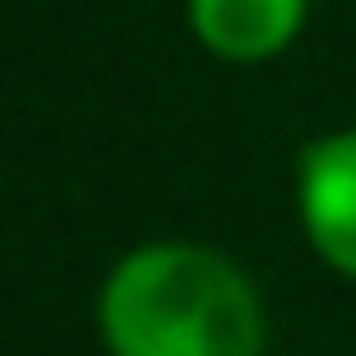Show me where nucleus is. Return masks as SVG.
Segmentation results:
<instances>
[{
  "instance_id": "3",
  "label": "nucleus",
  "mask_w": 356,
  "mask_h": 356,
  "mask_svg": "<svg viewBox=\"0 0 356 356\" xmlns=\"http://www.w3.org/2000/svg\"><path fill=\"white\" fill-rule=\"evenodd\" d=\"M188 25L219 63H269L300 38L307 0H188Z\"/></svg>"
},
{
  "instance_id": "2",
  "label": "nucleus",
  "mask_w": 356,
  "mask_h": 356,
  "mask_svg": "<svg viewBox=\"0 0 356 356\" xmlns=\"http://www.w3.org/2000/svg\"><path fill=\"white\" fill-rule=\"evenodd\" d=\"M294 213H300V232H307L313 257L332 275L356 282V125L325 131L300 150Z\"/></svg>"
},
{
  "instance_id": "1",
  "label": "nucleus",
  "mask_w": 356,
  "mask_h": 356,
  "mask_svg": "<svg viewBox=\"0 0 356 356\" xmlns=\"http://www.w3.org/2000/svg\"><path fill=\"white\" fill-rule=\"evenodd\" d=\"M94 325L106 356H263L269 313L244 263L213 244L156 238L125 250L100 294Z\"/></svg>"
}]
</instances>
